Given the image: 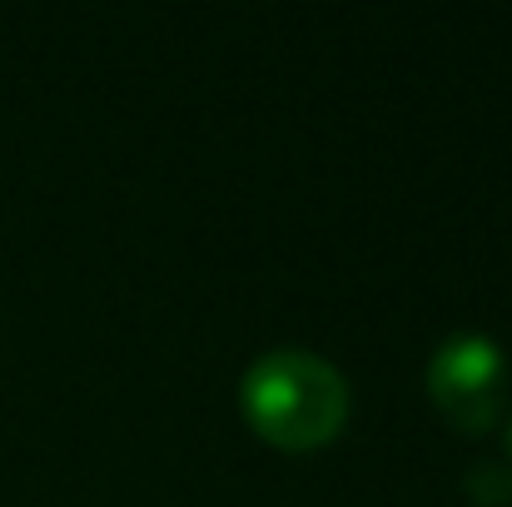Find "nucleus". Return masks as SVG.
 <instances>
[{
	"mask_svg": "<svg viewBox=\"0 0 512 507\" xmlns=\"http://www.w3.org/2000/svg\"><path fill=\"white\" fill-rule=\"evenodd\" d=\"M428 398L443 413L448 428L483 438L503 418V393H508V358L488 334H453L443 338L428 358Z\"/></svg>",
	"mask_w": 512,
	"mask_h": 507,
	"instance_id": "obj_2",
	"label": "nucleus"
},
{
	"mask_svg": "<svg viewBox=\"0 0 512 507\" xmlns=\"http://www.w3.org/2000/svg\"><path fill=\"white\" fill-rule=\"evenodd\" d=\"M468 493L478 498L483 507H498L512 498V473L503 463H478L473 468V478H468Z\"/></svg>",
	"mask_w": 512,
	"mask_h": 507,
	"instance_id": "obj_3",
	"label": "nucleus"
},
{
	"mask_svg": "<svg viewBox=\"0 0 512 507\" xmlns=\"http://www.w3.org/2000/svg\"><path fill=\"white\" fill-rule=\"evenodd\" d=\"M239 408L249 428L284 453H319L348 423V378L309 348L259 353L239 383Z\"/></svg>",
	"mask_w": 512,
	"mask_h": 507,
	"instance_id": "obj_1",
	"label": "nucleus"
}]
</instances>
